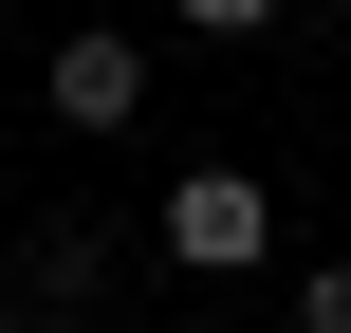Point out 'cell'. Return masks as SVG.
Here are the masks:
<instances>
[{
    "label": "cell",
    "instance_id": "cell-1",
    "mask_svg": "<svg viewBox=\"0 0 351 333\" xmlns=\"http://www.w3.org/2000/svg\"><path fill=\"white\" fill-rule=\"evenodd\" d=\"M148 241H167L185 278H259V260H278V185H259V167H167Z\"/></svg>",
    "mask_w": 351,
    "mask_h": 333
},
{
    "label": "cell",
    "instance_id": "cell-2",
    "mask_svg": "<svg viewBox=\"0 0 351 333\" xmlns=\"http://www.w3.org/2000/svg\"><path fill=\"white\" fill-rule=\"evenodd\" d=\"M130 111H148V37H111V19L56 37V130H130Z\"/></svg>",
    "mask_w": 351,
    "mask_h": 333
},
{
    "label": "cell",
    "instance_id": "cell-3",
    "mask_svg": "<svg viewBox=\"0 0 351 333\" xmlns=\"http://www.w3.org/2000/svg\"><path fill=\"white\" fill-rule=\"evenodd\" d=\"M93 278H111V222H56V241H37V297H56V315H74V297H93Z\"/></svg>",
    "mask_w": 351,
    "mask_h": 333
},
{
    "label": "cell",
    "instance_id": "cell-4",
    "mask_svg": "<svg viewBox=\"0 0 351 333\" xmlns=\"http://www.w3.org/2000/svg\"><path fill=\"white\" fill-rule=\"evenodd\" d=\"M167 19H185V37H204V56H222V37H278V19H296V0H167Z\"/></svg>",
    "mask_w": 351,
    "mask_h": 333
},
{
    "label": "cell",
    "instance_id": "cell-5",
    "mask_svg": "<svg viewBox=\"0 0 351 333\" xmlns=\"http://www.w3.org/2000/svg\"><path fill=\"white\" fill-rule=\"evenodd\" d=\"M296 333H351V260H296Z\"/></svg>",
    "mask_w": 351,
    "mask_h": 333
},
{
    "label": "cell",
    "instance_id": "cell-6",
    "mask_svg": "<svg viewBox=\"0 0 351 333\" xmlns=\"http://www.w3.org/2000/svg\"><path fill=\"white\" fill-rule=\"evenodd\" d=\"M0 19H19V0H0Z\"/></svg>",
    "mask_w": 351,
    "mask_h": 333
}]
</instances>
